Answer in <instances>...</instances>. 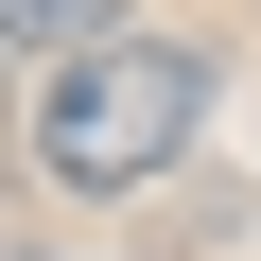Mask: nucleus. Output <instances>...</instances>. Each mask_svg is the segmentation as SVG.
I'll return each mask as SVG.
<instances>
[{"mask_svg": "<svg viewBox=\"0 0 261 261\" xmlns=\"http://www.w3.org/2000/svg\"><path fill=\"white\" fill-rule=\"evenodd\" d=\"M122 0H0V53H87Z\"/></svg>", "mask_w": 261, "mask_h": 261, "instance_id": "2", "label": "nucleus"}, {"mask_svg": "<svg viewBox=\"0 0 261 261\" xmlns=\"http://www.w3.org/2000/svg\"><path fill=\"white\" fill-rule=\"evenodd\" d=\"M192 122H209V53L105 18V35L53 53V87H35V174L87 192V209H122V192H157V174L192 157Z\"/></svg>", "mask_w": 261, "mask_h": 261, "instance_id": "1", "label": "nucleus"}, {"mask_svg": "<svg viewBox=\"0 0 261 261\" xmlns=\"http://www.w3.org/2000/svg\"><path fill=\"white\" fill-rule=\"evenodd\" d=\"M0 70H18V53H0ZM0 140H18V87H0Z\"/></svg>", "mask_w": 261, "mask_h": 261, "instance_id": "3", "label": "nucleus"}]
</instances>
